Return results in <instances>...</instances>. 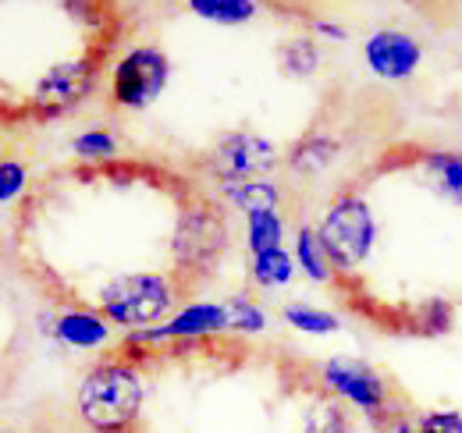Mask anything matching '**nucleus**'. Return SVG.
<instances>
[{
  "label": "nucleus",
  "mask_w": 462,
  "mask_h": 433,
  "mask_svg": "<svg viewBox=\"0 0 462 433\" xmlns=\"http://www.w3.org/2000/svg\"><path fill=\"white\" fill-rule=\"evenodd\" d=\"M346 143L338 132H324V128H313L306 132L302 139H295L289 150H285V161L282 167L289 170L291 178H302V181H313L320 178L324 170H331L338 157H342Z\"/></svg>",
  "instance_id": "11"
},
{
  "label": "nucleus",
  "mask_w": 462,
  "mask_h": 433,
  "mask_svg": "<svg viewBox=\"0 0 462 433\" xmlns=\"http://www.w3.org/2000/svg\"><path fill=\"white\" fill-rule=\"evenodd\" d=\"M181 284L174 281V273L164 271H125L115 273L100 284L93 309L107 320V324L132 334V330H150L161 327L174 313L178 299H181Z\"/></svg>",
  "instance_id": "2"
},
{
  "label": "nucleus",
  "mask_w": 462,
  "mask_h": 433,
  "mask_svg": "<svg viewBox=\"0 0 462 433\" xmlns=\"http://www.w3.org/2000/svg\"><path fill=\"white\" fill-rule=\"evenodd\" d=\"M306 32L324 47V43H348V25L346 22H338V18H324V14H313L310 22H306Z\"/></svg>",
  "instance_id": "26"
},
{
  "label": "nucleus",
  "mask_w": 462,
  "mask_h": 433,
  "mask_svg": "<svg viewBox=\"0 0 462 433\" xmlns=\"http://www.w3.org/2000/svg\"><path fill=\"white\" fill-rule=\"evenodd\" d=\"M317 377H320L324 394L338 398L346 409H356L374 427H384L399 412L395 409V383L374 363H366L359 355H328L317 366Z\"/></svg>",
  "instance_id": "5"
},
{
  "label": "nucleus",
  "mask_w": 462,
  "mask_h": 433,
  "mask_svg": "<svg viewBox=\"0 0 462 433\" xmlns=\"http://www.w3.org/2000/svg\"><path fill=\"white\" fill-rule=\"evenodd\" d=\"M456 324V309H452V302H445V299H427V302H420L412 313H409V330L412 334H427V337H441V334H448Z\"/></svg>",
  "instance_id": "23"
},
{
  "label": "nucleus",
  "mask_w": 462,
  "mask_h": 433,
  "mask_svg": "<svg viewBox=\"0 0 462 433\" xmlns=\"http://www.w3.org/2000/svg\"><path fill=\"white\" fill-rule=\"evenodd\" d=\"M171 82V57L153 43H139L115 60L111 68V104L117 110H150Z\"/></svg>",
  "instance_id": "6"
},
{
  "label": "nucleus",
  "mask_w": 462,
  "mask_h": 433,
  "mask_svg": "<svg viewBox=\"0 0 462 433\" xmlns=\"http://www.w3.org/2000/svg\"><path fill=\"white\" fill-rule=\"evenodd\" d=\"M231 249V220L228 210L210 199L196 196L181 214L171 231V273L181 288L214 277L221 260Z\"/></svg>",
  "instance_id": "3"
},
{
  "label": "nucleus",
  "mask_w": 462,
  "mask_h": 433,
  "mask_svg": "<svg viewBox=\"0 0 462 433\" xmlns=\"http://www.w3.org/2000/svg\"><path fill=\"white\" fill-rule=\"evenodd\" d=\"M278 68H282L289 78H313V75L324 68V47H320L310 32L289 36V40L278 47Z\"/></svg>",
  "instance_id": "16"
},
{
  "label": "nucleus",
  "mask_w": 462,
  "mask_h": 433,
  "mask_svg": "<svg viewBox=\"0 0 462 433\" xmlns=\"http://www.w3.org/2000/svg\"><path fill=\"white\" fill-rule=\"evenodd\" d=\"M0 433H14V430H4V427H0Z\"/></svg>",
  "instance_id": "28"
},
{
  "label": "nucleus",
  "mask_w": 462,
  "mask_h": 433,
  "mask_svg": "<svg viewBox=\"0 0 462 433\" xmlns=\"http://www.w3.org/2000/svg\"><path fill=\"white\" fill-rule=\"evenodd\" d=\"M189 11L210 25H249L260 14L256 0H189Z\"/></svg>",
  "instance_id": "19"
},
{
  "label": "nucleus",
  "mask_w": 462,
  "mask_h": 433,
  "mask_svg": "<svg viewBox=\"0 0 462 433\" xmlns=\"http://www.w3.org/2000/svg\"><path fill=\"white\" fill-rule=\"evenodd\" d=\"M282 320L299 330V334H310V337H328V334H338L342 330V317L324 309V306H313V302H302V299H291L282 306Z\"/></svg>",
  "instance_id": "18"
},
{
  "label": "nucleus",
  "mask_w": 462,
  "mask_h": 433,
  "mask_svg": "<svg viewBox=\"0 0 462 433\" xmlns=\"http://www.w3.org/2000/svg\"><path fill=\"white\" fill-rule=\"evenodd\" d=\"M295 260L289 249H274V253H260L249 256V284L256 291H282L295 281Z\"/></svg>",
  "instance_id": "17"
},
{
  "label": "nucleus",
  "mask_w": 462,
  "mask_h": 433,
  "mask_svg": "<svg viewBox=\"0 0 462 433\" xmlns=\"http://www.w3.org/2000/svg\"><path fill=\"white\" fill-rule=\"evenodd\" d=\"M291 260H295V271L302 273L306 281L313 284H335V271H331V260L317 238V227L310 220H299L295 231H291Z\"/></svg>",
  "instance_id": "14"
},
{
  "label": "nucleus",
  "mask_w": 462,
  "mask_h": 433,
  "mask_svg": "<svg viewBox=\"0 0 462 433\" xmlns=\"http://www.w3.org/2000/svg\"><path fill=\"white\" fill-rule=\"evenodd\" d=\"M302 433H352L346 405L331 394H320L302 416Z\"/></svg>",
  "instance_id": "22"
},
{
  "label": "nucleus",
  "mask_w": 462,
  "mask_h": 433,
  "mask_svg": "<svg viewBox=\"0 0 462 433\" xmlns=\"http://www.w3.org/2000/svg\"><path fill=\"white\" fill-rule=\"evenodd\" d=\"M214 199L225 210L238 214H267V210H282L285 207V189L274 178H253V181H221L214 185Z\"/></svg>",
  "instance_id": "12"
},
{
  "label": "nucleus",
  "mask_w": 462,
  "mask_h": 433,
  "mask_svg": "<svg viewBox=\"0 0 462 433\" xmlns=\"http://www.w3.org/2000/svg\"><path fill=\"white\" fill-rule=\"evenodd\" d=\"M100 71H104V54H79L51 64L32 89V110L40 117L71 114L93 97Z\"/></svg>",
  "instance_id": "8"
},
{
  "label": "nucleus",
  "mask_w": 462,
  "mask_h": 433,
  "mask_svg": "<svg viewBox=\"0 0 462 433\" xmlns=\"http://www.w3.org/2000/svg\"><path fill=\"white\" fill-rule=\"evenodd\" d=\"M29 189V167L18 157H0V207H11Z\"/></svg>",
  "instance_id": "24"
},
{
  "label": "nucleus",
  "mask_w": 462,
  "mask_h": 433,
  "mask_svg": "<svg viewBox=\"0 0 462 433\" xmlns=\"http://www.w3.org/2000/svg\"><path fill=\"white\" fill-rule=\"evenodd\" d=\"M242 238H245V253H249V256L285 249V238H289V220H285V210L249 214L245 216V231H242Z\"/></svg>",
  "instance_id": "15"
},
{
  "label": "nucleus",
  "mask_w": 462,
  "mask_h": 433,
  "mask_svg": "<svg viewBox=\"0 0 462 433\" xmlns=\"http://www.w3.org/2000/svg\"><path fill=\"white\" fill-rule=\"evenodd\" d=\"M68 150H71V157L86 163H107L121 153V139L115 128H86V132L71 135Z\"/></svg>",
  "instance_id": "21"
},
{
  "label": "nucleus",
  "mask_w": 462,
  "mask_h": 433,
  "mask_svg": "<svg viewBox=\"0 0 462 433\" xmlns=\"http://www.w3.org/2000/svg\"><path fill=\"white\" fill-rule=\"evenodd\" d=\"M423 60H427L423 40L399 25H381L363 40V64L381 82H412Z\"/></svg>",
  "instance_id": "9"
},
{
  "label": "nucleus",
  "mask_w": 462,
  "mask_h": 433,
  "mask_svg": "<svg viewBox=\"0 0 462 433\" xmlns=\"http://www.w3.org/2000/svg\"><path fill=\"white\" fill-rule=\"evenodd\" d=\"M225 309H228V334H245V337H253V334H263L267 324H271V313L260 306V299L256 295H249V291H235L225 299Z\"/></svg>",
  "instance_id": "20"
},
{
  "label": "nucleus",
  "mask_w": 462,
  "mask_h": 433,
  "mask_svg": "<svg viewBox=\"0 0 462 433\" xmlns=\"http://www.w3.org/2000/svg\"><path fill=\"white\" fill-rule=\"evenodd\" d=\"M416 167L420 178L427 181V189L448 203V207H462V150H420L416 153Z\"/></svg>",
  "instance_id": "13"
},
{
  "label": "nucleus",
  "mask_w": 462,
  "mask_h": 433,
  "mask_svg": "<svg viewBox=\"0 0 462 433\" xmlns=\"http://www.w3.org/2000/svg\"><path fill=\"white\" fill-rule=\"evenodd\" d=\"M51 337L71 352H104L117 341V330L93 306H60L54 313Z\"/></svg>",
  "instance_id": "10"
},
{
  "label": "nucleus",
  "mask_w": 462,
  "mask_h": 433,
  "mask_svg": "<svg viewBox=\"0 0 462 433\" xmlns=\"http://www.w3.org/2000/svg\"><path fill=\"white\" fill-rule=\"evenodd\" d=\"M285 161V150L260 135V132H225L214 139V146L207 150L203 167L210 170L214 185L221 181H253V178H271Z\"/></svg>",
  "instance_id": "7"
},
{
  "label": "nucleus",
  "mask_w": 462,
  "mask_h": 433,
  "mask_svg": "<svg viewBox=\"0 0 462 433\" xmlns=\"http://www.w3.org/2000/svg\"><path fill=\"white\" fill-rule=\"evenodd\" d=\"M146 401V377L139 363L111 352L93 363L75 391V416L89 433H135Z\"/></svg>",
  "instance_id": "1"
},
{
  "label": "nucleus",
  "mask_w": 462,
  "mask_h": 433,
  "mask_svg": "<svg viewBox=\"0 0 462 433\" xmlns=\"http://www.w3.org/2000/svg\"><path fill=\"white\" fill-rule=\"evenodd\" d=\"M317 238L331 260L335 277H356L370 263L377 238H381V224L374 207L366 203V196L359 192H338L317 216Z\"/></svg>",
  "instance_id": "4"
},
{
  "label": "nucleus",
  "mask_w": 462,
  "mask_h": 433,
  "mask_svg": "<svg viewBox=\"0 0 462 433\" xmlns=\"http://www.w3.org/2000/svg\"><path fill=\"white\" fill-rule=\"evenodd\" d=\"M374 433H392V430H388V427H377V430H374Z\"/></svg>",
  "instance_id": "27"
},
{
  "label": "nucleus",
  "mask_w": 462,
  "mask_h": 433,
  "mask_svg": "<svg viewBox=\"0 0 462 433\" xmlns=\"http://www.w3.org/2000/svg\"><path fill=\"white\" fill-rule=\"evenodd\" d=\"M416 433H462L459 409H427L416 416Z\"/></svg>",
  "instance_id": "25"
}]
</instances>
